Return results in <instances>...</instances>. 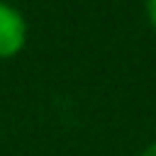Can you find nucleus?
<instances>
[{
	"mask_svg": "<svg viewBox=\"0 0 156 156\" xmlns=\"http://www.w3.org/2000/svg\"><path fill=\"white\" fill-rule=\"evenodd\" d=\"M139 156H156V144H151V146H146Z\"/></svg>",
	"mask_w": 156,
	"mask_h": 156,
	"instance_id": "obj_3",
	"label": "nucleus"
},
{
	"mask_svg": "<svg viewBox=\"0 0 156 156\" xmlns=\"http://www.w3.org/2000/svg\"><path fill=\"white\" fill-rule=\"evenodd\" d=\"M24 39H27L24 17L15 7L0 2V58L15 56L24 46Z\"/></svg>",
	"mask_w": 156,
	"mask_h": 156,
	"instance_id": "obj_1",
	"label": "nucleus"
},
{
	"mask_svg": "<svg viewBox=\"0 0 156 156\" xmlns=\"http://www.w3.org/2000/svg\"><path fill=\"white\" fill-rule=\"evenodd\" d=\"M146 12H149V20L156 24V0H146Z\"/></svg>",
	"mask_w": 156,
	"mask_h": 156,
	"instance_id": "obj_2",
	"label": "nucleus"
}]
</instances>
